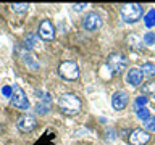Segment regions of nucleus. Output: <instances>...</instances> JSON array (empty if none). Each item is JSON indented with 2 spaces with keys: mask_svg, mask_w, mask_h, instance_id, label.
Wrapping results in <instances>:
<instances>
[{
  "mask_svg": "<svg viewBox=\"0 0 155 145\" xmlns=\"http://www.w3.org/2000/svg\"><path fill=\"white\" fill-rule=\"evenodd\" d=\"M58 106L65 114L68 116H74L81 111V100L76 94H71V92H66V94L60 95L58 98Z\"/></svg>",
  "mask_w": 155,
  "mask_h": 145,
  "instance_id": "f257e3e1",
  "label": "nucleus"
},
{
  "mask_svg": "<svg viewBox=\"0 0 155 145\" xmlns=\"http://www.w3.org/2000/svg\"><path fill=\"white\" fill-rule=\"evenodd\" d=\"M128 60L123 53H110L108 60H107V68L111 71V74H121L126 69Z\"/></svg>",
  "mask_w": 155,
  "mask_h": 145,
  "instance_id": "f03ea898",
  "label": "nucleus"
},
{
  "mask_svg": "<svg viewBox=\"0 0 155 145\" xmlns=\"http://www.w3.org/2000/svg\"><path fill=\"white\" fill-rule=\"evenodd\" d=\"M121 16L126 23H136L142 16V5L140 3H126L121 7Z\"/></svg>",
  "mask_w": 155,
  "mask_h": 145,
  "instance_id": "7ed1b4c3",
  "label": "nucleus"
},
{
  "mask_svg": "<svg viewBox=\"0 0 155 145\" xmlns=\"http://www.w3.org/2000/svg\"><path fill=\"white\" fill-rule=\"evenodd\" d=\"M79 66L76 65L74 61H63L58 66V74H60L63 79L66 81H74L79 77Z\"/></svg>",
  "mask_w": 155,
  "mask_h": 145,
  "instance_id": "20e7f679",
  "label": "nucleus"
},
{
  "mask_svg": "<svg viewBox=\"0 0 155 145\" xmlns=\"http://www.w3.org/2000/svg\"><path fill=\"white\" fill-rule=\"evenodd\" d=\"M12 103L19 110H28L29 108V100L24 90L19 85H13V94H12Z\"/></svg>",
  "mask_w": 155,
  "mask_h": 145,
  "instance_id": "39448f33",
  "label": "nucleus"
},
{
  "mask_svg": "<svg viewBox=\"0 0 155 145\" xmlns=\"http://www.w3.org/2000/svg\"><path fill=\"white\" fill-rule=\"evenodd\" d=\"M82 26L86 31H95V29L102 27V16L97 11H91L87 13L84 19H82Z\"/></svg>",
  "mask_w": 155,
  "mask_h": 145,
  "instance_id": "423d86ee",
  "label": "nucleus"
},
{
  "mask_svg": "<svg viewBox=\"0 0 155 145\" xmlns=\"http://www.w3.org/2000/svg\"><path fill=\"white\" fill-rule=\"evenodd\" d=\"M16 126L21 132H31V130L37 126V119L34 118L32 114H23V116H19Z\"/></svg>",
  "mask_w": 155,
  "mask_h": 145,
  "instance_id": "0eeeda50",
  "label": "nucleus"
},
{
  "mask_svg": "<svg viewBox=\"0 0 155 145\" xmlns=\"http://www.w3.org/2000/svg\"><path fill=\"white\" fill-rule=\"evenodd\" d=\"M150 140V134L144 129H134L129 134V143L131 145H145Z\"/></svg>",
  "mask_w": 155,
  "mask_h": 145,
  "instance_id": "6e6552de",
  "label": "nucleus"
},
{
  "mask_svg": "<svg viewBox=\"0 0 155 145\" xmlns=\"http://www.w3.org/2000/svg\"><path fill=\"white\" fill-rule=\"evenodd\" d=\"M39 36L44 40H53L55 39V26L52 24V21L48 19H44L39 26Z\"/></svg>",
  "mask_w": 155,
  "mask_h": 145,
  "instance_id": "1a4fd4ad",
  "label": "nucleus"
},
{
  "mask_svg": "<svg viewBox=\"0 0 155 145\" xmlns=\"http://www.w3.org/2000/svg\"><path fill=\"white\" fill-rule=\"evenodd\" d=\"M126 105H128V94H126L124 90L115 92L113 97H111V106H113L116 111H121V110H124Z\"/></svg>",
  "mask_w": 155,
  "mask_h": 145,
  "instance_id": "9d476101",
  "label": "nucleus"
},
{
  "mask_svg": "<svg viewBox=\"0 0 155 145\" xmlns=\"http://www.w3.org/2000/svg\"><path fill=\"white\" fill-rule=\"evenodd\" d=\"M142 72H140V69H137V68H131V69L128 71V74H126V82L134 87H137L140 82H142Z\"/></svg>",
  "mask_w": 155,
  "mask_h": 145,
  "instance_id": "9b49d317",
  "label": "nucleus"
},
{
  "mask_svg": "<svg viewBox=\"0 0 155 145\" xmlns=\"http://www.w3.org/2000/svg\"><path fill=\"white\" fill-rule=\"evenodd\" d=\"M50 108H52L50 95L45 94V95L42 97V100H39V102H37V105H36V113H39V114H47Z\"/></svg>",
  "mask_w": 155,
  "mask_h": 145,
  "instance_id": "f8f14e48",
  "label": "nucleus"
},
{
  "mask_svg": "<svg viewBox=\"0 0 155 145\" xmlns=\"http://www.w3.org/2000/svg\"><path fill=\"white\" fill-rule=\"evenodd\" d=\"M142 44H144V40L137 36V34H129L128 36V45H129V48H133V50H136V52L142 50V47H144Z\"/></svg>",
  "mask_w": 155,
  "mask_h": 145,
  "instance_id": "ddd939ff",
  "label": "nucleus"
},
{
  "mask_svg": "<svg viewBox=\"0 0 155 145\" xmlns=\"http://www.w3.org/2000/svg\"><path fill=\"white\" fill-rule=\"evenodd\" d=\"M39 45V39L36 36V32H29L24 37V47L26 48H36Z\"/></svg>",
  "mask_w": 155,
  "mask_h": 145,
  "instance_id": "4468645a",
  "label": "nucleus"
},
{
  "mask_svg": "<svg viewBox=\"0 0 155 145\" xmlns=\"http://www.w3.org/2000/svg\"><path fill=\"white\" fill-rule=\"evenodd\" d=\"M140 72H142V76H153L155 74V65L153 63H142Z\"/></svg>",
  "mask_w": 155,
  "mask_h": 145,
  "instance_id": "2eb2a0df",
  "label": "nucleus"
},
{
  "mask_svg": "<svg viewBox=\"0 0 155 145\" xmlns=\"http://www.w3.org/2000/svg\"><path fill=\"white\" fill-rule=\"evenodd\" d=\"M144 23H145V26H147V27L155 26V10H153V8L149 10L147 14L144 16Z\"/></svg>",
  "mask_w": 155,
  "mask_h": 145,
  "instance_id": "dca6fc26",
  "label": "nucleus"
},
{
  "mask_svg": "<svg viewBox=\"0 0 155 145\" xmlns=\"http://www.w3.org/2000/svg\"><path fill=\"white\" fill-rule=\"evenodd\" d=\"M21 58H23V61L26 63L28 66H31V68H32V69H37V68H39V63L34 61V56H32V55H29L28 52L24 53V55H21Z\"/></svg>",
  "mask_w": 155,
  "mask_h": 145,
  "instance_id": "f3484780",
  "label": "nucleus"
},
{
  "mask_svg": "<svg viewBox=\"0 0 155 145\" xmlns=\"http://www.w3.org/2000/svg\"><path fill=\"white\" fill-rule=\"evenodd\" d=\"M29 8V3H12V10L15 13H24L28 11Z\"/></svg>",
  "mask_w": 155,
  "mask_h": 145,
  "instance_id": "a211bd4d",
  "label": "nucleus"
},
{
  "mask_svg": "<svg viewBox=\"0 0 155 145\" xmlns=\"http://www.w3.org/2000/svg\"><path fill=\"white\" fill-rule=\"evenodd\" d=\"M137 118L142 119L144 123H147V121L152 118V116H150V111H149L147 108H140V110H137Z\"/></svg>",
  "mask_w": 155,
  "mask_h": 145,
  "instance_id": "6ab92c4d",
  "label": "nucleus"
},
{
  "mask_svg": "<svg viewBox=\"0 0 155 145\" xmlns=\"http://www.w3.org/2000/svg\"><path fill=\"white\" fill-rule=\"evenodd\" d=\"M142 94L144 95H155V82H147L142 87Z\"/></svg>",
  "mask_w": 155,
  "mask_h": 145,
  "instance_id": "aec40b11",
  "label": "nucleus"
},
{
  "mask_svg": "<svg viewBox=\"0 0 155 145\" xmlns=\"http://www.w3.org/2000/svg\"><path fill=\"white\" fill-rule=\"evenodd\" d=\"M142 40H144L145 45H153V44H155V34L153 32H145Z\"/></svg>",
  "mask_w": 155,
  "mask_h": 145,
  "instance_id": "412c9836",
  "label": "nucleus"
},
{
  "mask_svg": "<svg viewBox=\"0 0 155 145\" xmlns=\"http://www.w3.org/2000/svg\"><path fill=\"white\" fill-rule=\"evenodd\" d=\"M145 103H147V97L140 95V97H137V98H136V102H134V108H136V110H140V106L144 108Z\"/></svg>",
  "mask_w": 155,
  "mask_h": 145,
  "instance_id": "4be33fe9",
  "label": "nucleus"
},
{
  "mask_svg": "<svg viewBox=\"0 0 155 145\" xmlns=\"http://www.w3.org/2000/svg\"><path fill=\"white\" fill-rule=\"evenodd\" d=\"M145 129H147V132H155V118H150L145 123Z\"/></svg>",
  "mask_w": 155,
  "mask_h": 145,
  "instance_id": "5701e85b",
  "label": "nucleus"
},
{
  "mask_svg": "<svg viewBox=\"0 0 155 145\" xmlns=\"http://www.w3.org/2000/svg\"><path fill=\"white\" fill-rule=\"evenodd\" d=\"M2 94H3L5 97H12V94H13V87L3 85V87H2Z\"/></svg>",
  "mask_w": 155,
  "mask_h": 145,
  "instance_id": "b1692460",
  "label": "nucleus"
},
{
  "mask_svg": "<svg viewBox=\"0 0 155 145\" xmlns=\"http://www.w3.org/2000/svg\"><path fill=\"white\" fill-rule=\"evenodd\" d=\"M84 7H87V3H74V5H73V8H74L76 11H81V10H84Z\"/></svg>",
  "mask_w": 155,
  "mask_h": 145,
  "instance_id": "393cba45",
  "label": "nucleus"
}]
</instances>
